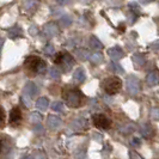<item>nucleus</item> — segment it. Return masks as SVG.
<instances>
[{"instance_id":"nucleus-23","label":"nucleus","mask_w":159,"mask_h":159,"mask_svg":"<svg viewBox=\"0 0 159 159\" xmlns=\"http://www.w3.org/2000/svg\"><path fill=\"white\" fill-rule=\"evenodd\" d=\"M29 120H30V122H32V123H39V122H41V120H42V116L40 115V112H31Z\"/></svg>"},{"instance_id":"nucleus-12","label":"nucleus","mask_w":159,"mask_h":159,"mask_svg":"<svg viewBox=\"0 0 159 159\" xmlns=\"http://www.w3.org/2000/svg\"><path fill=\"white\" fill-rule=\"evenodd\" d=\"M146 80L148 83V85L154 86L159 84V72H150L146 77Z\"/></svg>"},{"instance_id":"nucleus-2","label":"nucleus","mask_w":159,"mask_h":159,"mask_svg":"<svg viewBox=\"0 0 159 159\" xmlns=\"http://www.w3.org/2000/svg\"><path fill=\"white\" fill-rule=\"evenodd\" d=\"M62 98L70 108H79L84 104V96L78 89H65L62 91Z\"/></svg>"},{"instance_id":"nucleus-5","label":"nucleus","mask_w":159,"mask_h":159,"mask_svg":"<svg viewBox=\"0 0 159 159\" xmlns=\"http://www.w3.org/2000/svg\"><path fill=\"white\" fill-rule=\"evenodd\" d=\"M92 122L98 129H108L111 126V120L104 114H95L92 116Z\"/></svg>"},{"instance_id":"nucleus-29","label":"nucleus","mask_w":159,"mask_h":159,"mask_svg":"<svg viewBox=\"0 0 159 159\" xmlns=\"http://www.w3.org/2000/svg\"><path fill=\"white\" fill-rule=\"evenodd\" d=\"M22 102L24 103L25 107L30 108V107H31V97H29V96H26V95H23L22 96Z\"/></svg>"},{"instance_id":"nucleus-3","label":"nucleus","mask_w":159,"mask_h":159,"mask_svg":"<svg viewBox=\"0 0 159 159\" xmlns=\"http://www.w3.org/2000/svg\"><path fill=\"white\" fill-rule=\"evenodd\" d=\"M54 64L57 65L59 67H61V70L64 72H68L72 68V66L74 65V59L72 57L70 53L60 52L54 57Z\"/></svg>"},{"instance_id":"nucleus-1","label":"nucleus","mask_w":159,"mask_h":159,"mask_svg":"<svg viewBox=\"0 0 159 159\" xmlns=\"http://www.w3.org/2000/svg\"><path fill=\"white\" fill-rule=\"evenodd\" d=\"M24 66L26 71L30 73V75H37V74H44L47 70V64L40 56H28L24 61Z\"/></svg>"},{"instance_id":"nucleus-22","label":"nucleus","mask_w":159,"mask_h":159,"mask_svg":"<svg viewBox=\"0 0 159 159\" xmlns=\"http://www.w3.org/2000/svg\"><path fill=\"white\" fill-rule=\"evenodd\" d=\"M60 74H61V72L59 71V68H56V67H52V68H49V77L50 78H54V79H57L59 77H60Z\"/></svg>"},{"instance_id":"nucleus-38","label":"nucleus","mask_w":159,"mask_h":159,"mask_svg":"<svg viewBox=\"0 0 159 159\" xmlns=\"http://www.w3.org/2000/svg\"><path fill=\"white\" fill-rule=\"evenodd\" d=\"M151 1H153V0H140V2H143V4H148Z\"/></svg>"},{"instance_id":"nucleus-37","label":"nucleus","mask_w":159,"mask_h":159,"mask_svg":"<svg viewBox=\"0 0 159 159\" xmlns=\"http://www.w3.org/2000/svg\"><path fill=\"white\" fill-rule=\"evenodd\" d=\"M56 1H57L59 4H61V5H66V4H67L70 0H56Z\"/></svg>"},{"instance_id":"nucleus-39","label":"nucleus","mask_w":159,"mask_h":159,"mask_svg":"<svg viewBox=\"0 0 159 159\" xmlns=\"http://www.w3.org/2000/svg\"><path fill=\"white\" fill-rule=\"evenodd\" d=\"M2 43H4V41L0 40V49H1V47H2Z\"/></svg>"},{"instance_id":"nucleus-13","label":"nucleus","mask_w":159,"mask_h":159,"mask_svg":"<svg viewBox=\"0 0 159 159\" xmlns=\"http://www.w3.org/2000/svg\"><path fill=\"white\" fill-rule=\"evenodd\" d=\"M74 55L77 56V59H79L81 61H85V60H88L90 59V52H89L88 49H83V48H79V49H77L75 52H74Z\"/></svg>"},{"instance_id":"nucleus-7","label":"nucleus","mask_w":159,"mask_h":159,"mask_svg":"<svg viewBox=\"0 0 159 159\" xmlns=\"http://www.w3.org/2000/svg\"><path fill=\"white\" fill-rule=\"evenodd\" d=\"M43 32L47 35L48 37H54L59 34V29L55 23H48L43 26Z\"/></svg>"},{"instance_id":"nucleus-6","label":"nucleus","mask_w":159,"mask_h":159,"mask_svg":"<svg viewBox=\"0 0 159 159\" xmlns=\"http://www.w3.org/2000/svg\"><path fill=\"white\" fill-rule=\"evenodd\" d=\"M127 90L130 95L135 96L139 93V90H140V81L136 78L135 75H129L127 78Z\"/></svg>"},{"instance_id":"nucleus-30","label":"nucleus","mask_w":159,"mask_h":159,"mask_svg":"<svg viewBox=\"0 0 159 159\" xmlns=\"http://www.w3.org/2000/svg\"><path fill=\"white\" fill-rule=\"evenodd\" d=\"M151 117L154 120H159V108H153V109H152Z\"/></svg>"},{"instance_id":"nucleus-36","label":"nucleus","mask_w":159,"mask_h":159,"mask_svg":"<svg viewBox=\"0 0 159 159\" xmlns=\"http://www.w3.org/2000/svg\"><path fill=\"white\" fill-rule=\"evenodd\" d=\"M0 119L4 121V119H5V114H4V109L2 108H0Z\"/></svg>"},{"instance_id":"nucleus-14","label":"nucleus","mask_w":159,"mask_h":159,"mask_svg":"<svg viewBox=\"0 0 159 159\" xmlns=\"http://www.w3.org/2000/svg\"><path fill=\"white\" fill-rule=\"evenodd\" d=\"M73 79L77 83H83L85 80V71H84V68L79 67V68H77L75 71L73 72Z\"/></svg>"},{"instance_id":"nucleus-26","label":"nucleus","mask_w":159,"mask_h":159,"mask_svg":"<svg viewBox=\"0 0 159 159\" xmlns=\"http://www.w3.org/2000/svg\"><path fill=\"white\" fill-rule=\"evenodd\" d=\"M129 10H130V12L135 13L136 16L140 13V7L138 6V4H136V2H130V4H129Z\"/></svg>"},{"instance_id":"nucleus-34","label":"nucleus","mask_w":159,"mask_h":159,"mask_svg":"<svg viewBox=\"0 0 159 159\" xmlns=\"http://www.w3.org/2000/svg\"><path fill=\"white\" fill-rule=\"evenodd\" d=\"M42 130H43L42 126H40L39 123H36V126H35V128H34V132H36V133H41Z\"/></svg>"},{"instance_id":"nucleus-11","label":"nucleus","mask_w":159,"mask_h":159,"mask_svg":"<svg viewBox=\"0 0 159 159\" xmlns=\"http://www.w3.org/2000/svg\"><path fill=\"white\" fill-rule=\"evenodd\" d=\"M47 125L49 128L56 129L57 127L61 126V119L55 116V115H50V116H48V119H47Z\"/></svg>"},{"instance_id":"nucleus-10","label":"nucleus","mask_w":159,"mask_h":159,"mask_svg":"<svg viewBox=\"0 0 159 159\" xmlns=\"http://www.w3.org/2000/svg\"><path fill=\"white\" fill-rule=\"evenodd\" d=\"M108 54H109V56L111 57L112 60H120L122 56H123V50L121 49L120 47H112V48H110L109 50H108Z\"/></svg>"},{"instance_id":"nucleus-20","label":"nucleus","mask_w":159,"mask_h":159,"mask_svg":"<svg viewBox=\"0 0 159 159\" xmlns=\"http://www.w3.org/2000/svg\"><path fill=\"white\" fill-rule=\"evenodd\" d=\"M133 62L136 66H143V65H145L146 60H145L143 54H135V55H133Z\"/></svg>"},{"instance_id":"nucleus-32","label":"nucleus","mask_w":159,"mask_h":159,"mask_svg":"<svg viewBox=\"0 0 159 159\" xmlns=\"http://www.w3.org/2000/svg\"><path fill=\"white\" fill-rule=\"evenodd\" d=\"M6 140H0V153L6 150Z\"/></svg>"},{"instance_id":"nucleus-35","label":"nucleus","mask_w":159,"mask_h":159,"mask_svg":"<svg viewBox=\"0 0 159 159\" xmlns=\"http://www.w3.org/2000/svg\"><path fill=\"white\" fill-rule=\"evenodd\" d=\"M151 48L152 49H159V40L156 41V42H153L151 44Z\"/></svg>"},{"instance_id":"nucleus-17","label":"nucleus","mask_w":159,"mask_h":159,"mask_svg":"<svg viewBox=\"0 0 159 159\" xmlns=\"http://www.w3.org/2000/svg\"><path fill=\"white\" fill-rule=\"evenodd\" d=\"M141 134H143L145 138H150V136H152V134H153V129H152V127L150 126V123H146V125L141 126Z\"/></svg>"},{"instance_id":"nucleus-27","label":"nucleus","mask_w":159,"mask_h":159,"mask_svg":"<svg viewBox=\"0 0 159 159\" xmlns=\"http://www.w3.org/2000/svg\"><path fill=\"white\" fill-rule=\"evenodd\" d=\"M44 54L46 55H54V46L53 44H48V46H46L44 47Z\"/></svg>"},{"instance_id":"nucleus-33","label":"nucleus","mask_w":159,"mask_h":159,"mask_svg":"<svg viewBox=\"0 0 159 159\" xmlns=\"http://www.w3.org/2000/svg\"><path fill=\"white\" fill-rule=\"evenodd\" d=\"M29 32H30V35L35 36V35H37L39 30H37V28H36L35 25H32V26H30V29H29Z\"/></svg>"},{"instance_id":"nucleus-31","label":"nucleus","mask_w":159,"mask_h":159,"mask_svg":"<svg viewBox=\"0 0 159 159\" xmlns=\"http://www.w3.org/2000/svg\"><path fill=\"white\" fill-rule=\"evenodd\" d=\"M140 143H141V141H140L139 138H133V139L130 140V145H132V146H139Z\"/></svg>"},{"instance_id":"nucleus-24","label":"nucleus","mask_w":159,"mask_h":159,"mask_svg":"<svg viewBox=\"0 0 159 159\" xmlns=\"http://www.w3.org/2000/svg\"><path fill=\"white\" fill-rule=\"evenodd\" d=\"M36 6H37L36 0H25L24 1V8H26V10H30V8H34Z\"/></svg>"},{"instance_id":"nucleus-25","label":"nucleus","mask_w":159,"mask_h":159,"mask_svg":"<svg viewBox=\"0 0 159 159\" xmlns=\"http://www.w3.org/2000/svg\"><path fill=\"white\" fill-rule=\"evenodd\" d=\"M52 109L54 111H62L64 110V103H61V102H54V103L52 104Z\"/></svg>"},{"instance_id":"nucleus-8","label":"nucleus","mask_w":159,"mask_h":159,"mask_svg":"<svg viewBox=\"0 0 159 159\" xmlns=\"http://www.w3.org/2000/svg\"><path fill=\"white\" fill-rule=\"evenodd\" d=\"M22 121V111L19 108H13L10 112V122L11 125H18Z\"/></svg>"},{"instance_id":"nucleus-40","label":"nucleus","mask_w":159,"mask_h":159,"mask_svg":"<svg viewBox=\"0 0 159 159\" xmlns=\"http://www.w3.org/2000/svg\"><path fill=\"white\" fill-rule=\"evenodd\" d=\"M1 122H2V120H1V119H0V125H1Z\"/></svg>"},{"instance_id":"nucleus-19","label":"nucleus","mask_w":159,"mask_h":159,"mask_svg":"<svg viewBox=\"0 0 159 159\" xmlns=\"http://www.w3.org/2000/svg\"><path fill=\"white\" fill-rule=\"evenodd\" d=\"M90 44L93 49H102L103 48V43L98 40L96 36H91L90 37Z\"/></svg>"},{"instance_id":"nucleus-21","label":"nucleus","mask_w":159,"mask_h":159,"mask_svg":"<svg viewBox=\"0 0 159 159\" xmlns=\"http://www.w3.org/2000/svg\"><path fill=\"white\" fill-rule=\"evenodd\" d=\"M90 60H91V62L92 64H101L102 62V60H103V55L101 54V53H95V54H92V55L90 56Z\"/></svg>"},{"instance_id":"nucleus-4","label":"nucleus","mask_w":159,"mask_h":159,"mask_svg":"<svg viewBox=\"0 0 159 159\" xmlns=\"http://www.w3.org/2000/svg\"><path fill=\"white\" fill-rule=\"evenodd\" d=\"M103 85V90L108 93V95H116L119 93L122 89V81L119 77H109V78H105L102 83Z\"/></svg>"},{"instance_id":"nucleus-15","label":"nucleus","mask_w":159,"mask_h":159,"mask_svg":"<svg viewBox=\"0 0 159 159\" xmlns=\"http://www.w3.org/2000/svg\"><path fill=\"white\" fill-rule=\"evenodd\" d=\"M48 105H49V101H48L47 97H40V98L36 101V108L42 110V111L47 110Z\"/></svg>"},{"instance_id":"nucleus-28","label":"nucleus","mask_w":159,"mask_h":159,"mask_svg":"<svg viewBox=\"0 0 159 159\" xmlns=\"http://www.w3.org/2000/svg\"><path fill=\"white\" fill-rule=\"evenodd\" d=\"M60 23L62 24L64 26H70L72 23V19H71V17H68V16H64L61 19H60Z\"/></svg>"},{"instance_id":"nucleus-18","label":"nucleus","mask_w":159,"mask_h":159,"mask_svg":"<svg viewBox=\"0 0 159 159\" xmlns=\"http://www.w3.org/2000/svg\"><path fill=\"white\" fill-rule=\"evenodd\" d=\"M8 36L12 37V39H15V37H20V36H22V30H20V28L16 25V26L8 29Z\"/></svg>"},{"instance_id":"nucleus-9","label":"nucleus","mask_w":159,"mask_h":159,"mask_svg":"<svg viewBox=\"0 0 159 159\" xmlns=\"http://www.w3.org/2000/svg\"><path fill=\"white\" fill-rule=\"evenodd\" d=\"M37 92H39V89L37 86L31 83V81H29V83H26V85L24 86V95L29 96V97H34L35 95H37Z\"/></svg>"},{"instance_id":"nucleus-16","label":"nucleus","mask_w":159,"mask_h":159,"mask_svg":"<svg viewBox=\"0 0 159 159\" xmlns=\"http://www.w3.org/2000/svg\"><path fill=\"white\" fill-rule=\"evenodd\" d=\"M109 68L111 70V72L116 73V74H123L125 73V70L122 68V66L120 64H117V62H115V61H111L109 64Z\"/></svg>"}]
</instances>
